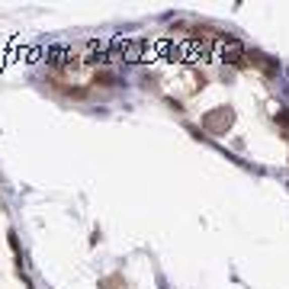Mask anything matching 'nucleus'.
Wrapping results in <instances>:
<instances>
[{"label": "nucleus", "instance_id": "nucleus-2", "mask_svg": "<svg viewBox=\"0 0 289 289\" xmlns=\"http://www.w3.org/2000/svg\"><path fill=\"white\" fill-rule=\"evenodd\" d=\"M235 122V112L232 109H212V112H206L203 116V126L209 129V132H215V135H222V132H228V126Z\"/></svg>", "mask_w": 289, "mask_h": 289}, {"label": "nucleus", "instance_id": "nucleus-1", "mask_svg": "<svg viewBox=\"0 0 289 289\" xmlns=\"http://www.w3.org/2000/svg\"><path fill=\"white\" fill-rule=\"evenodd\" d=\"M112 55L126 65H138L148 55V39H112Z\"/></svg>", "mask_w": 289, "mask_h": 289}]
</instances>
